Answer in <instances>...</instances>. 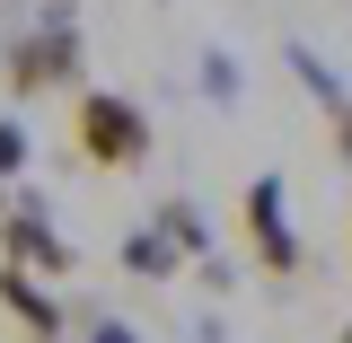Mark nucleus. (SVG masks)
<instances>
[{"mask_svg":"<svg viewBox=\"0 0 352 343\" xmlns=\"http://www.w3.org/2000/svg\"><path fill=\"white\" fill-rule=\"evenodd\" d=\"M71 141H80L88 168H141V159H150V115H141L132 97L88 88L80 106H71Z\"/></svg>","mask_w":352,"mask_h":343,"instance_id":"1","label":"nucleus"},{"mask_svg":"<svg viewBox=\"0 0 352 343\" xmlns=\"http://www.w3.org/2000/svg\"><path fill=\"white\" fill-rule=\"evenodd\" d=\"M0 247H9V264H36V273H62L71 264L44 212H0Z\"/></svg>","mask_w":352,"mask_h":343,"instance_id":"5","label":"nucleus"},{"mask_svg":"<svg viewBox=\"0 0 352 343\" xmlns=\"http://www.w3.org/2000/svg\"><path fill=\"white\" fill-rule=\"evenodd\" d=\"M335 150L352 159V106H344V97H335Z\"/></svg>","mask_w":352,"mask_h":343,"instance_id":"9","label":"nucleus"},{"mask_svg":"<svg viewBox=\"0 0 352 343\" xmlns=\"http://www.w3.org/2000/svg\"><path fill=\"white\" fill-rule=\"evenodd\" d=\"M344 343H352V335H344Z\"/></svg>","mask_w":352,"mask_h":343,"instance_id":"11","label":"nucleus"},{"mask_svg":"<svg viewBox=\"0 0 352 343\" xmlns=\"http://www.w3.org/2000/svg\"><path fill=\"white\" fill-rule=\"evenodd\" d=\"M0 308L18 317V335H27V343H62V308L27 282V264H0Z\"/></svg>","mask_w":352,"mask_h":343,"instance_id":"4","label":"nucleus"},{"mask_svg":"<svg viewBox=\"0 0 352 343\" xmlns=\"http://www.w3.org/2000/svg\"><path fill=\"white\" fill-rule=\"evenodd\" d=\"M124 264H132V273H150V282H159V273H176L185 256H176V238H168V229H141V238L124 247Z\"/></svg>","mask_w":352,"mask_h":343,"instance_id":"6","label":"nucleus"},{"mask_svg":"<svg viewBox=\"0 0 352 343\" xmlns=\"http://www.w3.org/2000/svg\"><path fill=\"white\" fill-rule=\"evenodd\" d=\"M97 343H132V335H124V326H97Z\"/></svg>","mask_w":352,"mask_h":343,"instance_id":"10","label":"nucleus"},{"mask_svg":"<svg viewBox=\"0 0 352 343\" xmlns=\"http://www.w3.org/2000/svg\"><path fill=\"white\" fill-rule=\"evenodd\" d=\"M247 229H256V247H264V273H291V264H300V247H291V229H282V185H273V176H256V185H247Z\"/></svg>","mask_w":352,"mask_h":343,"instance_id":"3","label":"nucleus"},{"mask_svg":"<svg viewBox=\"0 0 352 343\" xmlns=\"http://www.w3.org/2000/svg\"><path fill=\"white\" fill-rule=\"evenodd\" d=\"M159 229H168L176 247H185V256H194V247H203V220L185 212V203H168V212H159Z\"/></svg>","mask_w":352,"mask_h":343,"instance_id":"7","label":"nucleus"},{"mask_svg":"<svg viewBox=\"0 0 352 343\" xmlns=\"http://www.w3.org/2000/svg\"><path fill=\"white\" fill-rule=\"evenodd\" d=\"M18 159H27V132H18V124H0V176H18Z\"/></svg>","mask_w":352,"mask_h":343,"instance_id":"8","label":"nucleus"},{"mask_svg":"<svg viewBox=\"0 0 352 343\" xmlns=\"http://www.w3.org/2000/svg\"><path fill=\"white\" fill-rule=\"evenodd\" d=\"M71 80H80V36L71 27H44V36H27L9 53V88L18 97H44V88H71Z\"/></svg>","mask_w":352,"mask_h":343,"instance_id":"2","label":"nucleus"}]
</instances>
